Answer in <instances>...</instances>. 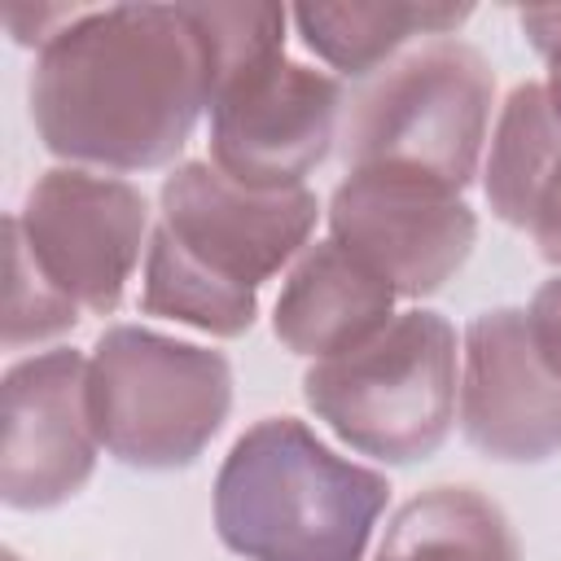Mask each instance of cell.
Segmentation results:
<instances>
[{
  "label": "cell",
  "mask_w": 561,
  "mask_h": 561,
  "mask_svg": "<svg viewBox=\"0 0 561 561\" xmlns=\"http://www.w3.org/2000/svg\"><path fill=\"white\" fill-rule=\"evenodd\" d=\"M202 110L210 75L184 4L83 9L39 48L31 75L39 140L83 167H162L188 145Z\"/></svg>",
  "instance_id": "1"
},
{
  "label": "cell",
  "mask_w": 561,
  "mask_h": 561,
  "mask_svg": "<svg viewBox=\"0 0 561 561\" xmlns=\"http://www.w3.org/2000/svg\"><path fill=\"white\" fill-rule=\"evenodd\" d=\"M386 500L377 469L342 460L294 416H267L219 465L215 530L245 561H359Z\"/></svg>",
  "instance_id": "2"
},
{
  "label": "cell",
  "mask_w": 561,
  "mask_h": 561,
  "mask_svg": "<svg viewBox=\"0 0 561 561\" xmlns=\"http://www.w3.org/2000/svg\"><path fill=\"white\" fill-rule=\"evenodd\" d=\"M302 399L346 447L386 465L425 460L456 421V329L438 311H403L368 342L316 359Z\"/></svg>",
  "instance_id": "3"
},
{
  "label": "cell",
  "mask_w": 561,
  "mask_h": 561,
  "mask_svg": "<svg viewBox=\"0 0 561 561\" xmlns=\"http://www.w3.org/2000/svg\"><path fill=\"white\" fill-rule=\"evenodd\" d=\"M495 75L465 39H430L386 66L342 123L346 171H403L465 188L478 171Z\"/></svg>",
  "instance_id": "4"
},
{
  "label": "cell",
  "mask_w": 561,
  "mask_h": 561,
  "mask_svg": "<svg viewBox=\"0 0 561 561\" xmlns=\"http://www.w3.org/2000/svg\"><path fill=\"white\" fill-rule=\"evenodd\" d=\"M88 403L101 447L131 469H184L224 430L232 368L219 351L114 324L88 355Z\"/></svg>",
  "instance_id": "5"
},
{
  "label": "cell",
  "mask_w": 561,
  "mask_h": 561,
  "mask_svg": "<svg viewBox=\"0 0 561 561\" xmlns=\"http://www.w3.org/2000/svg\"><path fill=\"white\" fill-rule=\"evenodd\" d=\"M13 224L39 272L75 307L110 316L140 263L149 202L127 180L57 167L31 184Z\"/></svg>",
  "instance_id": "6"
},
{
  "label": "cell",
  "mask_w": 561,
  "mask_h": 561,
  "mask_svg": "<svg viewBox=\"0 0 561 561\" xmlns=\"http://www.w3.org/2000/svg\"><path fill=\"white\" fill-rule=\"evenodd\" d=\"M329 228L403 298L443 289L478 237L456 188L403 171H346L329 197Z\"/></svg>",
  "instance_id": "7"
},
{
  "label": "cell",
  "mask_w": 561,
  "mask_h": 561,
  "mask_svg": "<svg viewBox=\"0 0 561 561\" xmlns=\"http://www.w3.org/2000/svg\"><path fill=\"white\" fill-rule=\"evenodd\" d=\"M342 83L272 57L210 96L215 167L254 188H302L337 136Z\"/></svg>",
  "instance_id": "8"
},
{
  "label": "cell",
  "mask_w": 561,
  "mask_h": 561,
  "mask_svg": "<svg viewBox=\"0 0 561 561\" xmlns=\"http://www.w3.org/2000/svg\"><path fill=\"white\" fill-rule=\"evenodd\" d=\"M311 188H254L215 162H184L162 180V228L210 272L259 289L311 237Z\"/></svg>",
  "instance_id": "9"
},
{
  "label": "cell",
  "mask_w": 561,
  "mask_h": 561,
  "mask_svg": "<svg viewBox=\"0 0 561 561\" xmlns=\"http://www.w3.org/2000/svg\"><path fill=\"white\" fill-rule=\"evenodd\" d=\"M96 447L88 359L79 351H44L4 373L0 495L9 508L66 504L92 478Z\"/></svg>",
  "instance_id": "10"
},
{
  "label": "cell",
  "mask_w": 561,
  "mask_h": 561,
  "mask_svg": "<svg viewBox=\"0 0 561 561\" xmlns=\"http://www.w3.org/2000/svg\"><path fill=\"white\" fill-rule=\"evenodd\" d=\"M460 430L508 465H535L561 451V377L543 364L526 311L495 307L465 329Z\"/></svg>",
  "instance_id": "11"
},
{
  "label": "cell",
  "mask_w": 561,
  "mask_h": 561,
  "mask_svg": "<svg viewBox=\"0 0 561 561\" xmlns=\"http://www.w3.org/2000/svg\"><path fill=\"white\" fill-rule=\"evenodd\" d=\"M394 289L333 237L311 245L280 285L272 329L294 355H342L394 320Z\"/></svg>",
  "instance_id": "12"
},
{
  "label": "cell",
  "mask_w": 561,
  "mask_h": 561,
  "mask_svg": "<svg viewBox=\"0 0 561 561\" xmlns=\"http://www.w3.org/2000/svg\"><path fill=\"white\" fill-rule=\"evenodd\" d=\"M482 175L491 210L513 228H530L561 175V92L552 83H517L508 92Z\"/></svg>",
  "instance_id": "13"
},
{
  "label": "cell",
  "mask_w": 561,
  "mask_h": 561,
  "mask_svg": "<svg viewBox=\"0 0 561 561\" xmlns=\"http://www.w3.org/2000/svg\"><path fill=\"white\" fill-rule=\"evenodd\" d=\"M373 561H522V543L482 491L430 486L390 517Z\"/></svg>",
  "instance_id": "14"
},
{
  "label": "cell",
  "mask_w": 561,
  "mask_h": 561,
  "mask_svg": "<svg viewBox=\"0 0 561 561\" xmlns=\"http://www.w3.org/2000/svg\"><path fill=\"white\" fill-rule=\"evenodd\" d=\"M469 18L451 4H302L294 26L311 53L342 75H373L412 35H447Z\"/></svg>",
  "instance_id": "15"
},
{
  "label": "cell",
  "mask_w": 561,
  "mask_h": 561,
  "mask_svg": "<svg viewBox=\"0 0 561 561\" xmlns=\"http://www.w3.org/2000/svg\"><path fill=\"white\" fill-rule=\"evenodd\" d=\"M140 307L149 316H167L180 324H193L215 337H241L254 324L259 311V289L232 285L206 263H197L162 224L149 237L145 254V289Z\"/></svg>",
  "instance_id": "16"
},
{
  "label": "cell",
  "mask_w": 561,
  "mask_h": 561,
  "mask_svg": "<svg viewBox=\"0 0 561 561\" xmlns=\"http://www.w3.org/2000/svg\"><path fill=\"white\" fill-rule=\"evenodd\" d=\"M206 53L210 96L237 75L285 53V9L276 4H184Z\"/></svg>",
  "instance_id": "17"
},
{
  "label": "cell",
  "mask_w": 561,
  "mask_h": 561,
  "mask_svg": "<svg viewBox=\"0 0 561 561\" xmlns=\"http://www.w3.org/2000/svg\"><path fill=\"white\" fill-rule=\"evenodd\" d=\"M79 307L39 272V263L31 259L18 224L9 219V302H4V346H31V342H48L66 329H75Z\"/></svg>",
  "instance_id": "18"
},
{
  "label": "cell",
  "mask_w": 561,
  "mask_h": 561,
  "mask_svg": "<svg viewBox=\"0 0 561 561\" xmlns=\"http://www.w3.org/2000/svg\"><path fill=\"white\" fill-rule=\"evenodd\" d=\"M526 324H530V337L543 355V364L561 377V276L543 280L526 307Z\"/></svg>",
  "instance_id": "19"
},
{
  "label": "cell",
  "mask_w": 561,
  "mask_h": 561,
  "mask_svg": "<svg viewBox=\"0 0 561 561\" xmlns=\"http://www.w3.org/2000/svg\"><path fill=\"white\" fill-rule=\"evenodd\" d=\"M522 31L548 61V83L561 92V9H522Z\"/></svg>",
  "instance_id": "20"
},
{
  "label": "cell",
  "mask_w": 561,
  "mask_h": 561,
  "mask_svg": "<svg viewBox=\"0 0 561 561\" xmlns=\"http://www.w3.org/2000/svg\"><path fill=\"white\" fill-rule=\"evenodd\" d=\"M79 13H83V9H66V4L13 9V13H9V31H13V39H18V44H39V48H44V44H48L61 26H70Z\"/></svg>",
  "instance_id": "21"
},
{
  "label": "cell",
  "mask_w": 561,
  "mask_h": 561,
  "mask_svg": "<svg viewBox=\"0 0 561 561\" xmlns=\"http://www.w3.org/2000/svg\"><path fill=\"white\" fill-rule=\"evenodd\" d=\"M526 232L535 237V245H539V254L548 263H561V180L548 188V197L539 202V210H535Z\"/></svg>",
  "instance_id": "22"
},
{
  "label": "cell",
  "mask_w": 561,
  "mask_h": 561,
  "mask_svg": "<svg viewBox=\"0 0 561 561\" xmlns=\"http://www.w3.org/2000/svg\"><path fill=\"white\" fill-rule=\"evenodd\" d=\"M4 561H18V557H13V552H9V557H4Z\"/></svg>",
  "instance_id": "23"
}]
</instances>
